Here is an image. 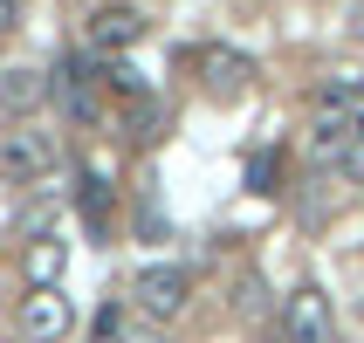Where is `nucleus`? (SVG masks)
I'll return each instance as SVG.
<instances>
[{
    "mask_svg": "<svg viewBox=\"0 0 364 343\" xmlns=\"http://www.w3.org/2000/svg\"><path fill=\"white\" fill-rule=\"evenodd\" d=\"M55 172V138L35 131V124H14L0 131V185H35Z\"/></svg>",
    "mask_w": 364,
    "mask_h": 343,
    "instance_id": "f257e3e1",
    "label": "nucleus"
},
{
    "mask_svg": "<svg viewBox=\"0 0 364 343\" xmlns=\"http://www.w3.org/2000/svg\"><path fill=\"white\" fill-rule=\"evenodd\" d=\"M275 330H282V343H337V309H330V295L316 282H303L282 295Z\"/></svg>",
    "mask_w": 364,
    "mask_h": 343,
    "instance_id": "f03ea898",
    "label": "nucleus"
},
{
    "mask_svg": "<svg viewBox=\"0 0 364 343\" xmlns=\"http://www.w3.org/2000/svg\"><path fill=\"white\" fill-rule=\"evenodd\" d=\"M14 323H21V337H28V343H62L69 330H76V309H69L62 288H28L21 309H14Z\"/></svg>",
    "mask_w": 364,
    "mask_h": 343,
    "instance_id": "7ed1b4c3",
    "label": "nucleus"
},
{
    "mask_svg": "<svg viewBox=\"0 0 364 343\" xmlns=\"http://www.w3.org/2000/svg\"><path fill=\"white\" fill-rule=\"evenodd\" d=\"M131 303H138L144 316H159V323H165V316H179V309L193 303V275H186L179 261H165V268H144L138 282H131Z\"/></svg>",
    "mask_w": 364,
    "mask_h": 343,
    "instance_id": "20e7f679",
    "label": "nucleus"
},
{
    "mask_svg": "<svg viewBox=\"0 0 364 343\" xmlns=\"http://www.w3.org/2000/svg\"><path fill=\"white\" fill-rule=\"evenodd\" d=\"M144 41V14L131 7V0H110V7H97L90 14V55H124V48H138Z\"/></svg>",
    "mask_w": 364,
    "mask_h": 343,
    "instance_id": "39448f33",
    "label": "nucleus"
},
{
    "mask_svg": "<svg viewBox=\"0 0 364 343\" xmlns=\"http://www.w3.org/2000/svg\"><path fill=\"white\" fill-rule=\"evenodd\" d=\"M200 82L213 97H241L247 82H255V62L241 48H200Z\"/></svg>",
    "mask_w": 364,
    "mask_h": 343,
    "instance_id": "423d86ee",
    "label": "nucleus"
},
{
    "mask_svg": "<svg viewBox=\"0 0 364 343\" xmlns=\"http://www.w3.org/2000/svg\"><path fill=\"white\" fill-rule=\"evenodd\" d=\"M41 97H48L41 69H7L0 76V117H28V110H41Z\"/></svg>",
    "mask_w": 364,
    "mask_h": 343,
    "instance_id": "0eeeda50",
    "label": "nucleus"
},
{
    "mask_svg": "<svg viewBox=\"0 0 364 343\" xmlns=\"http://www.w3.org/2000/svg\"><path fill=\"white\" fill-rule=\"evenodd\" d=\"M62 261H69L62 241H35V247H28V288H55L62 282Z\"/></svg>",
    "mask_w": 364,
    "mask_h": 343,
    "instance_id": "6e6552de",
    "label": "nucleus"
},
{
    "mask_svg": "<svg viewBox=\"0 0 364 343\" xmlns=\"http://www.w3.org/2000/svg\"><path fill=\"white\" fill-rule=\"evenodd\" d=\"M165 131H172V110H165L159 97H138V103H131V138H138V144H159Z\"/></svg>",
    "mask_w": 364,
    "mask_h": 343,
    "instance_id": "1a4fd4ad",
    "label": "nucleus"
},
{
    "mask_svg": "<svg viewBox=\"0 0 364 343\" xmlns=\"http://www.w3.org/2000/svg\"><path fill=\"white\" fill-rule=\"evenodd\" d=\"M82 220L103 234V220H110V179L103 172H82Z\"/></svg>",
    "mask_w": 364,
    "mask_h": 343,
    "instance_id": "9d476101",
    "label": "nucleus"
},
{
    "mask_svg": "<svg viewBox=\"0 0 364 343\" xmlns=\"http://www.w3.org/2000/svg\"><path fill=\"white\" fill-rule=\"evenodd\" d=\"M103 89H117V97H131V103L151 97V89H144V76L131 69V62H103Z\"/></svg>",
    "mask_w": 364,
    "mask_h": 343,
    "instance_id": "9b49d317",
    "label": "nucleus"
},
{
    "mask_svg": "<svg viewBox=\"0 0 364 343\" xmlns=\"http://www.w3.org/2000/svg\"><path fill=\"white\" fill-rule=\"evenodd\" d=\"M90 343H124V309L103 303L97 316H90Z\"/></svg>",
    "mask_w": 364,
    "mask_h": 343,
    "instance_id": "f8f14e48",
    "label": "nucleus"
},
{
    "mask_svg": "<svg viewBox=\"0 0 364 343\" xmlns=\"http://www.w3.org/2000/svg\"><path fill=\"white\" fill-rule=\"evenodd\" d=\"M268 179H275V158H255V165H247V185H255V192H275Z\"/></svg>",
    "mask_w": 364,
    "mask_h": 343,
    "instance_id": "ddd939ff",
    "label": "nucleus"
},
{
    "mask_svg": "<svg viewBox=\"0 0 364 343\" xmlns=\"http://www.w3.org/2000/svg\"><path fill=\"white\" fill-rule=\"evenodd\" d=\"M14 21H21V0H0V35H7Z\"/></svg>",
    "mask_w": 364,
    "mask_h": 343,
    "instance_id": "4468645a",
    "label": "nucleus"
},
{
    "mask_svg": "<svg viewBox=\"0 0 364 343\" xmlns=\"http://www.w3.org/2000/svg\"><path fill=\"white\" fill-rule=\"evenodd\" d=\"M124 343H165L159 330H124Z\"/></svg>",
    "mask_w": 364,
    "mask_h": 343,
    "instance_id": "2eb2a0df",
    "label": "nucleus"
},
{
    "mask_svg": "<svg viewBox=\"0 0 364 343\" xmlns=\"http://www.w3.org/2000/svg\"><path fill=\"white\" fill-rule=\"evenodd\" d=\"M358 172H364V151H358Z\"/></svg>",
    "mask_w": 364,
    "mask_h": 343,
    "instance_id": "dca6fc26",
    "label": "nucleus"
}]
</instances>
